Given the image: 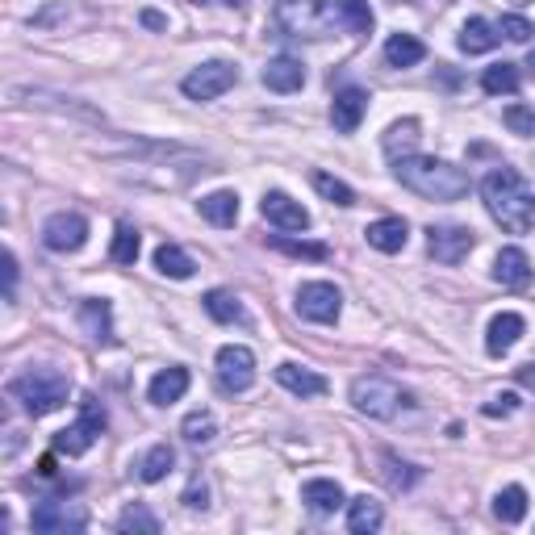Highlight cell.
Returning <instances> with one entry per match:
<instances>
[{
  "label": "cell",
  "instance_id": "5b68a950",
  "mask_svg": "<svg viewBox=\"0 0 535 535\" xmlns=\"http://www.w3.org/2000/svg\"><path fill=\"white\" fill-rule=\"evenodd\" d=\"M352 406H356L364 418L389 423V418L406 406V393L393 385L389 377H381V372H364V377L352 381Z\"/></svg>",
  "mask_w": 535,
  "mask_h": 535
},
{
  "label": "cell",
  "instance_id": "ac0fdd59",
  "mask_svg": "<svg viewBox=\"0 0 535 535\" xmlns=\"http://www.w3.org/2000/svg\"><path fill=\"white\" fill-rule=\"evenodd\" d=\"M260 80H264L268 92H297L301 84H306V63L293 59V55H276V59H268Z\"/></svg>",
  "mask_w": 535,
  "mask_h": 535
},
{
  "label": "cell",
  "instance_id": "4fadbf2b",
  "mask_svg": "<svg viewBox=\"0 0 535 535\" xmlns=\"http://www.w3.org/2000/svg\"><path fill=\"white\" fill-rule=\"evenodd\" d=\"M260 214L276 226V230H306L310 226V209L301 205V201H293L289 193H281V189H272V193H264V201H260Z\"/></svg>",
  "mask_w": 535,
  "mask_h": 535
},
{
  "label": "cell",
  "instance_id": "e0dca14e",
  "mask_svg": "<svg viewBox=\"0 0 535 535\" xmlns=\"http://www.w3.org/2000/svg\"><path fill=\"white\" fill-rule=\"evenodd\" d=\"M494 281L502 289H527L531 285V260L523 247H502L494 260Z\"/></svg>",
  "mask_w": 535,
  "mask_h": 535
},
{
  "label": "cell",
  "instance_id": "d6a6232c",
  "mask_svg": "<svg viewBox=\"0 0 535 535\" xmlns=\"http://www.w3.org/2000/svg\"><path fill=\"white\" fill-rule=\"evenodd\" d=\"M494 515H498L502 523H510V527L527 519V490H523V485H506V490H498Z\"/></svg>",
  "mask_w": 535,
  "mask_h": 535
},
{
  "label": "cell",
  "instance_id": "6da1fadb",
  "mask_svg": "<svg viewBox=\"0 0 535 535\" xmlns=\"http://www.w3.org/2000/svg\"><path fill=\"white\" fill-rule=\"evenodd\" d=\"M276 30L285 38H331L335 30L347 34H368L372 30V9L364 0H276L272 9Z\"/></svg>",
  "mask_w": 535,
  "mask_h": 535
},
{
  "label": "cell",
  "instance_id": "f546056e",
  "mask_svg": "<svg viewBox=\"0 0 535 535\" xmlns=\"http://www.w3.org/2000/svg\"><path fill=\"white\" fill-rule=\"evenodd\" d=\"M155 268L164 272V276H172V281H189V276L197 272L193 255L184 251V247H176V243H164V247L155 251Z\"/></svg>",
  "mask_w": 535,
  "mask_h": 535
},
{
  "label": "cell",
  "instance_id": "4dcf8cb0",
  "mask_svg": "<svg viewBox=\"0 0 535 535\" xmlns=\"http://www.w3.org/2000/svg\"><path fill=\"white\" fill-rule=\"evenodd\" d=\"M172 469H176V448H172V444H155L143 460H138V477H143L147 485L164 481Z\"/></svg>",
  "mask_w": 535,
  "mask_h": 535
},
{
  "label": "cell",
  "instance_id": "8fae6325",
  "mask_svg": "<svg viewBox=\"0 0 535 535\" xmlns=\"http://www.w3.org/2000/svg\"><path fill=\"white\" fill-rule=\"evenodd\" d=\"M477 247V235L469 226H431L427 230V251L435 264L456 268L460 260H469V251Z\"/></svg>",
  "mask_w": 535,
  "mask_h": 535
},
{
  "label": "cell",
  "instance_id": "8992f818",
  "mask_svg": "<svg viewBox=\"0 0 535 535\" xmlns=\"http://www.w3.org/2000/svg\"><path fill=\"white\" fill-rule=\"evenodd\" d=\"M235 84H239V67L230 59H209V63L193 67V72L180 80V88H184V97L189 101H218Z\"/></svg>",
  "mask_w": 535,
  "mask_h": 535
},
{
  "label": "cell",
  "instance_id": "e575fe53",
  "mask_svg": "<svg viewBox=\"0 0 535 535\" xmlns=\"http://www.w3.org/2000/svg\"><path fill=\"white\" fill-rule=\"evenodd\" d=\"M118 531H122V535H159L164 527H159V519L151 515V510H147L143 502H134V506H126V510H122Z\"/></svg>",
  "mask_w": 535,
  "mask_h": 535
},
{
  "label": "cell",
  "instance_id": "2e32d148",
  "mask_svg": "<svg viewBox=\"0 0 535 535\" xmlns=\"http://www.w3.org/2000/svg\"><path fill=\"white\" fill-rule=\"evenodd\" d=\"M276 385L289 389L293 398H322V393H327V377H318L314 368H301L293 360H285L276 368Z\"/></svg>",
  "mask_w": 535,
  "mask_h": 535
},
{
  "label": "cell",
  "instance_id": "b9f144b4",
  "mask_svg": "<svg viewBox=\"0 0 535 535\" xmlns=\"http://www.w3.org/2000/svg\"><path fill=\"white\" fill-rule=\"evenodd\" d=\"M519 410V393H498V398L485 402V414L498 418V414H515Z\"/></svg>",
  "mask_w": 535,
  "mask_h": 535
},
{
  "label": "cell",
  "instance_id": "ab89813d",
  "mask_svg": "<svg viewBox=\"0 0 535 535\" xmlns=\"http://www.w3.org/2000/svg\"><path fill=\"white\" fill-rule=\"evenodd\" d=\"M498 30H502V38H510V42H531V34H535V26L527 17H515V13H506L502 21H498Z\"/></svg>",
  "mask_w": 535,
  "mask_h": 535
},
{
  "label": "cell",
  "instance_id": "30bf717a",
  "mask_svg": "<svg viewBox=\"0 0 535 535\" xmlns=\"http://www.w3.org/2000/svg\"><path fill=\"white\" fill-rule=\"evenodd\" d=\"M218 389L222 393H247L255 385V352L243 343H226L218 352Z\"/></svg>",
  "mask_w": 535,
  "mask_h": 535
},
{
  "label": "cell",
  "instance_id": "1f68e13d",
  "mask_svg": "<svg viewBox=\"0 0 535 535\" xmlns=\"http://www.w3.org/2000/svg\"><path fill=\"white\" fill-rule=\"evenodd\" d=\"M268 247H276L281 255H293V260H314V264H322L331 255L327 243H310V239H293V235H268Z\"/></svg>",
  "mask_w": 535,
  "mask_h": 535
},
{
  "label": "cell",
  "instance_id": "83f0119b",
  "mask_svg": "<svg viewBox=\"0 0 535 535\" xmlns=\"http://www.w3.org/2000/svg\"><path fill=\"white\" fill-rule=\"evenodd\" d=\"M180 435H184V444H189V448H209L218 439V418L209 410H193L180 423Z\"/></svg>",
  "mask_w": 535,
  "mask_h": 535
},
{
  "label": "cell",
  "instance_id": "7a4b0ae2",
  "mask_svg": "<svg viewBox=\"0 0 535 535\" xmlns=\"http://www.w3.org/2000/svg\"><path fill=\"white\" fill-rule=\"evenodd\" d=\"M481 201L506 235H527L535 226V189L515 168H494L481 180Z\"/></svg>",
  "mask_w": 535,
  "mask_h": 535
},
{
  "label": "cell",
  "instance_id": "f1b7e54d",
  "mask_svg": "<svg viewBox=\"0 0 535 535\" xmlns=\"http://www.w3.org/2000/svg\"><path fill=\"white\" fill-rule=\"evenodd\" d=\"M427 59V46L418 42L414 34H393L385 42V63L389 67H414V63H423Z\"/></svg>",
  "mask_w": 535,
  "mask_h": 535
},
{
  "label": "cell",
  "instance_id": "d6986e66",
  "mask_svg": "<svg viewBox=\"0 0 535 535\" xmlns=\"http://www.w3.org/2000/svg\"><path fill=\"white\" fill-rule=\"evenodd\" d=\"M523 331H527L523 314H515V310L498 314V318L490 322V331H485V352H490V356H506L510 347H515V343L523 339Z\"/></svg>",
  "mask_w": 535,
  "mask_h": 535
},
{
  "label": "cell",
  "instance_id": "7c38bea8",
  "mask_svg": "<svg viewBox=\"0 0 535 535\" xmlns=\"http://www.w3.org/2000/svg\"><path fill=\"white\" fill-rule=\"evenodd\" d=\"M42 243L67 255V251H80L88 243V218L84 214H72V209H63V214H51L42 226Z\"/></svg>",
  "mask_w": 535,
  "mask_h": 535
},
{
  "label": "cell",
  "instance_id": "52a82bcc",
  "mask_svg": "<svg viewBox=\"0 0 535 535\" xmlns=\"http://www.w3.org/2000/svg\"><path fill=\"white\" fill-rule=\"evenodd\" d=\"M101 431H105V406L88 393V398L80 402V418H76L72 427H63V431L55 435V452H63V456H84V452L101 439Z\"/></svg>",
  "mask_w": 535,
  "mask_h": 535
},
{
  "label": "cell",
  "instance_id": "f6af8a7d",
  "mask_svg": "<svg viewBox=\"0 0 535 535\" xmlns=\"http://www.w3.org/2000/svg\"><path fill=\"white\" fill-rule=\"evenodd\" d=\"M143 26H147V30H168V17L155 13V9H143Z\"/></svg>",
  "mask_w": 535,
  "mask_h": 535
},
{
  "label": "cell",
  "instance_id": "8d00e7d4",
  "mask_svg": "<svg viewBox=\"0 0 535 535\" xmlns=\"http://www.w3.org/2000/svg\"><path fill=\"white\" fill-rule=\"evenodd\" d=\"M385 460V481H389V490H410V485H418V477H423V469H414V464L398 460V456H381Z\"/></svg>",
  "mask_w": 535,
  "mask_h": 535
},
{
  "label": "cell",
  "instance_id": "3957f363",
  "mask_svg": "<svg viewBox=\"0 0 535 535\" xmlns=\"http://www.w3.org/2000/svg\"><path fill=\"white\" fill-rule=\"evenodd\" d=\"M393 176L402 189L427 197V201H460L469 193V172L435 155H402L393 159Z\"/></svg>",
  "mask_w": 535,
  "mask_h": 535
},
{
  "label": "cell",
  "instance_id": "60d3db41",
  "mask_svg": "<svg viewBox=\"0 0 535 535\" xmlns=\"http://www.w3.org/2000/svg\"><path fill=\"white\" fill-rule=\"evenodd\" d=\"M189 510H205L209 506V485H205V477H193V485L184 490V498H180Z\"/></svg>",
  "mask_w": 535,
  "mask_h": 535
},
{
  "label": "cell",
  "instance_id": "7dc6e473",
  "mask_svg": "<svg viewBox=\"0 0 535 535\" xmlns=\"http://www.w3.org/2000/svg\"><path fill=\"white\" fill-rule=\"evenodd\" d=\"M218 5H226V9H243L247 0H218Z\"/></svg>",
  "mask_w": 535,
  "mask_h": 535
},
{
  "label": "cell",
  "instance_id": "44dd1931",
  "mask_svg": "<svg viewBox=\"0 0 535 535\" xmlns=\"http://www.w3.org/2000/svg\"><path fill=\"white\" fill-rule=\"evenodd\" d=\"M364 239H368V247H377L385 255H398L410 239V226H406V218H377L364 230Z\"/></svg>",
  "mask_w": 535,
  "mask_h": 535
},
{
  "label": "cell",
  "instance_id": "603a6c76",
  "mask_svg": "<svg viewBox=\"0 0 535 535\" xmlns=\"http://www.w3.org/2000/svg\"><path fill=\"white\" fill-rule=\"evenodd\" d=\"M189 368H180V364H172V368H164L159 377L151 381V389H147V398L155 402V406H172V402H180L184 393H189Z\"/></svg>",
  "mask_w": 535,
  "mask_h": 535
},
{
  "label": "cell",
  "instance_id": "484cf974",
  "mask_svg": "<svg viewBox=\"0 0 535 535\" xmlns=\"http://www.w3.org/2000/svg\"><path fill=\"white\" fill-rule=\"evenodd\" d=\"M523 84V72H519V63H494V67H485V76H481V88L490 92V97H510V92H519Z\"/></svg>",
  "mask_w": 535,
  "mask_h": 535
},
{
  "label": "cell",
  "instance_id": "5bb4252c",
  "mask_svg": "<svg viewBox=\"0 0 535 535\" xmlns=\"http://www.w3.org/2000/svg\"><path fill=\"white\" fill-rule=\"evenodd\" d=\"M368 101H372V97H368L364 88H356V84L339 88L335 101H331V122H335V130H339V134H356L360 122H364V113H368Z\"/></svg>",
  "mask_w": 535,
  "mask_h": 535
},
{
  "label": "cell",
  "instance_id": "277c9868",
  "mask_svg": "<svg viewBox=\"0 0 535 535\" xmlns=\"http://www.w3.org/2000/svg\"><path fill=\"white\" fill-rule=\"evenodd\" d=\"M9 393L21 402V410L34 414V418H46L55 414L59 406H67V398H72V377L51 364H38V368H26L21 377H13Z\"/></svg>",
  "mask_w": 535,
  "mask_h": 535
},
{
  "label": "cell",
  "instance_id": "7bdbcfd3",
  "mask_svg": "<svg viewBox=\"0 0 535 535\" xmlns=\"http://www.w3.org/2000/svg\"><path fill=\"white\" fill-rule=\"evenodd\" d=\"M0 264H5V301H13V289H17V255L5 251V255H0Z\"/></svg>",
  "mask_w": 535,
  "mask_h": 535
},
{
  "label": "cell",
  "instance_id": "ee69618b",
  "mask_svg": "<svg viewBox=\"0 0 535 535\" xmlns=\"http://www.w3.org/2000/svg\"><path fill=\"white\" fill-rule=\"evenodd\" d=\"M515 381H519L523 389H531V393H535V360H531V364H519V368H515Z\"/></svg>",
  "mask_w": 535,
  "mask_h": 535
},
{
  "label": "cell",
  "instance_id": "ffe728a7",
  "mask_svg": "<svg viewBox=\"0 0 535 535\" xmlns=\"http://www.w3.org/2000/svg\"><path fill=\"white\" fill-rule=\"evenodd\" d=\"M301 502H306L314 515H335V510L347 502L343 498V485L339 481H331V477H314V481H306L301 485Z\"/></svg>",
  "mask_w": 535,
  "mask_h": 535
},
{
  "label": "cell",
  "instance_id": "7402d4cb",
  "mask_svg": "<svg viewBox=\"0 0 535 535\" xmlns=\"http://www.w3.org/2000/svg\"><path fill=\"white\" fill-rule=\"evenodd\" d=\"M456 42H460L464 55H485V51H494V46L502 42V30L494 26V21H485V17H469Z\"/></svg>",
  "mask_w": 535,
  "mask_h": 535
},
{
  "label": "cell",
  "instance_id": "9c48e42d",
  "mask_svg": "<svg viewBox=\"0 0 535 535\" xmlns=\"http://www.w3.org/2000/svg\"><path fill=\"white\" fill-rule=\"evenodd\" d=\"M30 527L42 535H67V531H84L88 527V510L80 502H55L46 498L30 510Z\"/></svg>",
  "mask_w": 535,
  "mask_h": 535
},
{
  "label": "cell",
  "instance_id": "9a60e30c",
  "mask_svg": "<svg viewBox=\"0 0 535 535\" xmlns=\"http://www.w3.org/2000/svg\"><path fill=\"white\" fill-rule=\"evenodd\" d=\"M76 314H80V327L92 343H105V347L113 343V306L105 297H84Z\"/></svg>",
  "mask_w": 535,
  "mask_h": 535
},
{
  "label": "cell",
  "instance_id": "4316f807",
  "mask_svg": "<svg viewBox=\"0 0 535 535\" xmlns=\"http://www.w3.org/2000/svg\"><path fill=\"white\" fill-rule=\"evenodd\" d=\"M201 306H205L209 318H214V322H226V327H230V322H243V318H247V314H243V301L230 293V289H209V293L201 297Z\"/></svg>",
  "mask_w": 535,
  "mask_h": 535
},
{
  "label": "cell",
  "instance_id": "f35d334b",
  "mask_svg": "<svg viewBox=\"0 0 535 535\" xmlns=\"http://www.w3.org/2000/svg\"><path fill=\"white\" fill-rule=\"evenodd\" d=\"M502 122L515 130V134H523V138H531L535 134V109H527V105H510L506 113H502Z\"/></svg>",
  "mask_w": 535,
  "mask_h": 535
},
{
  "label": "cell",
  "instance_id": "74e56055",
  "mask_svg": "<svg viewBox=\"0 0 535 535\" xmlns=\"http://www.w3.org/2000/svg\"><path fill=\"white\" fill-rule=\"evenodd\" d=\"M314 189L327 197L331 205H356V193L347 189L343 180H335V176H327V172H314Z\"/></svg>",
  "mask_w": 535,
  "mask_h": 535
},
{
  "label": "cell",
  "instance_id": "836d02e7",
  "mask_svg": "<svg viewBox=\"0 0 535 535\" xmlns=\"http://www.w3.org/2000/svg\"><path fill=\"white\" fill-rule=\"evenodd\" d=\"M414 147H418V122H414V118L393 122V126L385 130V155H389V159L414 155Z\"/></svg>",
  "mask_w": 535,
  "mask_h": 535
},
{
  "label": "cell",
  "instance_id": "ba28073f",
  "mask_svg": "<svg viewBox=\"0 0 535 535\" xmlns=\"http://www.w3.org/2000/svg\"><path fill=\"white\" fill-rule=\"evenodd\" d=\"M297 314L306 322H318V327H331V322L339 318L343 310V293L331 285V281H306L297 289Z\"/></svg>",
  "mask_w": 535,
  "mask_h": 535
},
{
  "label": "cell",
  "instance_id": "bcb514c9",
  "mask_svg": "<svg viewBox=\"0 0 535 535\" xmlns=\"http://www.w3.org/2000/svg\"><path fill=\"white\" fill-rule=\"evenodd\" d=\"M523 67H527V76H531V80H535V51H531V55H527V63H523Z\"/></svg>",
  "mask_w": 535,
  "mask_h": 535
},
{
  "label": "cell",
  "instance_id": "cb8c5ba5",
  "mask_svg": "<svg viewBox=\"0 0 535 535\" xmlns=\"http://www.w3.org/2000/svg\"><path fill=\"white\" fill-rule=\"evenodd\" d=\"M381 523H385V510L377 498L360 494V498L347 502V531L352 535H372V531H381Z\"/></svg>",
  "mask_w": 535,
  "mask_h": 535
},
{
  "label": "cell",
  "instance_id": "d590c367",
  "mask_svg": "<svg viewBox=\"0 0 535 535\" xmlns=\"http://www.w3.org/2000/svg\"><path fill=\"white\" fill-rule=\"evenodd\" d=\"M138 251H143V235H138L134 226H118V235H113V264H134L138 260Z\"/></svg>",
  "mask_w": 535,
  "mask_h": 535
},
{
  "label": "cell",
  "instance_id": "d4e9b609",
  "mask_svg": "<svg viewBox=\"0 0 535 535\" xmlns=\"http://www.w3.org/2000/svg\"><path fill=\"white\" fill-rule=\"evenodd\" d=\"M197 209H201V218H205V222H214V226H235V222H239V193L218 189V193L201 197Z\"/></svg>",
  "mask_w": 535,
  "mask_h": 535
}]
</instances>
